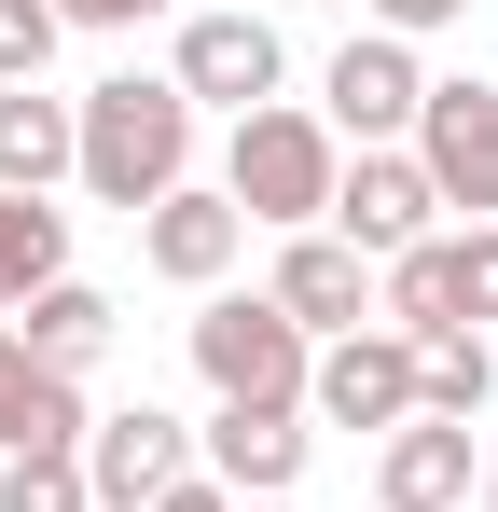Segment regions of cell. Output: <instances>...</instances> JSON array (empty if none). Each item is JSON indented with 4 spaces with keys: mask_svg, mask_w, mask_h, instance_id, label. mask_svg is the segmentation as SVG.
Wrapping results in <instances>:
<instances>
[{
    "mask_svg": "<svg viewBox=\"0 0 498 512\" xmlns=\"http://www.w3.org/2000/svg\"><path fill=\"white\" fill-rule=\"evenodd\" d=\"M208 485L291 499V485H305V402H222V416H208Z\"/></svg>",
    "mask_w": 498,
    "mask_h": 512,
    "instance_id": "obj_10",
    "label": "cell"
},
{
    "mask_svg": "<svg viewBox=\"0 0 498 512\" xmlns=\"http://www.w3.org/2000/svg\"><path fill=\"white\" fill-rule=\"evenodd\" d=\"M28 388H42V360L14 346V319H0V457H14V416H28Z\"/></svg>",
    "mask_w": 498,
    "mask_h": 512,
    "instance_id": "obj_21",
    "label": "cell"
},
{
    "mask_svg": "<svg viewBox=\"0 0 498 512\" xmlns=\"http://www.w3.org/2000/svg\"><path fill=\"white\" fill-rule=\"evenodd\" d=\"M70 277V208H42V194H0V319L28 305V291H56Z\"/></svg>",
    "mask_w": 498,
    "mask_h": 512,
    "instance_id": "obj_16",
    "label": "cell"
},
{
    "mask_svg": "<svg viewBox=\"0 0 498 512\" xmlns=\"http://www.w3.org/2000/svg\"><path fill=\"white\" fill-rule=\"evenodd\" d=\"M56 0H0V84H42V56H56Z\"/></svg>",
    "mask_w": 498,
    "mask_h": 512,
    "instance_id": "obj_19",
    "label": "cell"
},
{
    "mask_svg": "<svg viewBox=\"0 0 498 512\" xmlns=\"http://www.w3.org/2000/svg\"><path fill=\"white\" fill-rule=\"evenodd\" d=\"M166 485H194V443H180V416L125 402V416H97V429H83V499H97V512H153Z\"/></svg>",
    "mask_w": 498,
    "mask_h": 512,
    "instance_id": "obj_6",
    "label": "cell"
},
{
    "mask_svg": "<svg viewBox=\"0 0 498 512\" xmlns=\"http://www.w3.org/2000/svg\"><path fill=\"white\" fill-rule=\"evenodd\" d=\"M332 139H360V153H402L415 139V111H429V70H415V42H388V28H360V42H346V56H332Z\"/></svg>",
    "mask_w": 498,
    "mask_h": 512,
    "instance_id": "obj_4",
    "label": "cell"
},
{
    "mask_svg": "<svg viewBox=\"0 0 498 512\" xmlns=\"http://www.w3.org/2000/svg\"><path fill=\"white\" fill-rule=\"evenodd\" d=\"M305 402H319L332 429H402L415 416V346L402 333H332L319 374H305Z\"/></svg>",
    "mask_w": 498,
    "mask_h": 512,
    "instance_id": "obj_9",
    "label": "cell"
},
{
    "mask_svg": "<svg viewBox=\"0 0 498 512\" xmlns=\"http://www.w3.org/2000/svg\"><path fill=\"white\" fill-rule=\"evenodd\" d=\"M415 167H429L443 208L498 222V84H429V111H415Z\"/></svg>",
    "mask_w": 498,
    "mask_h": 512,
    "instance_id": "obj_5",
    "label": "cell"
},
{
    "mask_svg": "<svg viewBox=\"0 0 498 512\" xmlns=\"http://www.w3.org/2000/svg\"><path fill=\"white\" fill-rule=\"evenodd\" d=\"M485 512H498V457H485Z\"/></svg>",
    "mask_w": 498,
    "mask_h": 512,
    "instance_id": "obj_25",
    "label": "cell"
},
{
    "mask_svg": "<svg viewBox=\"0 0 498 512\" xmlns=\"http://www.w3.org/2000/svg\"><path fill=\"white\" fill-rule=\"evenodd\" d=\"M236 194H208V180H180L166 208H139V250H153V277H180V291H208L222 263H236Z\"/></svg>",
    "mask_w": 498,
    "mask_h": 512,
    "instance_id": "obj_13",
    "label": "cell"
},
{
    "mask_svg": "<svg viewBox=\"0 0 498 512\" xmlns=\"http://www.w3.org/2000/svg\"><path fill=\"white\" fill-rule=\"evenodd\" d=\"M153 512H249V499H236V485H166Z\"/></svg>",
    "mask_w": 498,
    "mask_h": 512,
    "instance_id": "obj_24",
    "label": "cell"
},
{
    "mask_svg": "<svg viewBox=\"0 0 498 512\" xmlns=\"http://www.w3.org/2000/svg\"><path fill=\"white\" fill-rule=\"evenodd\" d=\"M498 402V360H485V333H471V319H457V333H415V416H485Z\"/></svg>",
    "mask_w": 498,
    "mask_h": 512,
    "instance_id": "obj_17",
    "label": "cell"
},
{
    "mask_svg": "<svg viewBox=\"0 0 498 512\" xmlns=\"http://www.w3.org/2000/svg\"><path fill=\"white\" fill-rule=\"evenodd\" d=\"M70 167H83V125H70V97H42V84H0V194H56Z\"/></svg>",
    "mask_w": 498,
    "mask_h": 512,
    "instance_id": "obj_14",
    "label": "cell"
},
{
    "mask_svg": "<svg viewBox=\"0 0 498 512\" xmlns=\"http://www.w3.org/2000/svg\"><path fill=\"white\" fill-rule=\"evenodd\" d=\"M429 208H443V194H429V167H415V153H360V167L332 180V236H346L360 263L429 250Z\"/></svg>",
    "mask_w": 498,
    "mask_h": 512,
    "instance_id": "obj_8",
    "label": "cell"
},
{
    "mask_svg": "<svg viewBox=\"0 0 498 512\" xmlns=\"http://www.w3.org/2000/svg\"><path fill=\"white\" fill-rule=\"evenodd\" d=\"M14 346H28L42 374H83V360H111V291H83V277L28 291V305H14Z\"/></svg>",
    "mask_w": 498,
    "mask_h": 512,
    "instance_id": "obj_15",
    "label": "cell"
},
{
    "mask_svg": "<svg viewBox=\"0 0 498 512\" xmlns=\"http://www.w3.org/2000/svg\"><path fill=\"white\" fill-rule=\"evenodd\" d=\"M332 180H346V153H332V125H319V111H291V97H263V111L236 125V153H222L236 222H277V236L332 222Z\"/></svg>",
    "mask_w": 498,
    "mask_h": 512,
    "instance_id": "obj_2",
    "label": "cell"
},
{
    "mask_svg": "<svg viewBox=\"0 0 498 512\" xmlns=\"http://www.w3.org/2000/svg\"><path fill=\"white\" fill-rule=\"evenodd\" d=\"M443 250H457V319L485 333V319H498V222H471V236H443Z\"/></svg>",
    "mask_w": 498,
    "mask_h": 512,
    "instance_id": "obj_20",
    "label": "cell"
},
{
    "mask_svg": "<svg viewBox=\"0 0 498 512\" xmlns=\"http://www.w3.org/2000/svg\"><path fill=\"white\" fill-rule=\"evenodd\" d=\"M194 374H208L222 402H305L319 333H305L277 291H249V305H208V319H194Z\"/></svg>",
    "mask_w": 498,
    "mask_h": 512,
    "instance_id": "obj_3",
    "label": "cell"
},
{
    "mask_svg": "<svg viewBox=\"0 0 498 512\" xmlns=\"http://www.w3.org/2000/svg\"><path fill=\"white\" fill-rule=\"evenodd\" d=\"M0 512H97L83 499V457H14L0 471Z\"/></svg>",
    "mask_w": 498,
    "mask_h": 512,
    "instance_id": "obj_18",
    "label": "cell"
},
{
    "mask_svg": "<svg viewBox=\"0 0 498 512\" xmlns=\"http://www.w3.org/2000/svg\"><path fill=\"white\" fill-rule=\"evenodd\" d=\"M263 512H291V499H263Z\"/></svg>",
    "mask_w": 498,
    "mask_h": 512,
    "instance_id": "obj_26",
    "label": "cell"
},
{
    "mask_svg": "<svg viewBox=\"0 0 498 512\" xmlns=\"http://www.w3.org/2000/svg\"><path fill=\"white\" fill-rule=\"evenodd\" d=\"M70 125H83V167L70 180L97 194V208H125V222L166 208L180 167H194V97H180V84H139V70H111L97 97H70Z\"/></svg>",
    "mask_w": 498,
    "mask_h": 512,
    "instance_id": "obj_1",
    "label": "cell"
},
{
    "mask_svg": "<svg viewBox=\"0 0 498 512\" xmlns=\"http://www.w3.org/2000/svg\"><path fill=\"white\" fill-rule=\"evenodd\" d=\"M277 70H291V56H277V28H263V14H194L166 84L194 97V111H236V125H249V111L277 97Z\"/></svg>",
    "mask_w": 498,
    "mask_h": 512,
    "instance_id": "obj_7",
    "label": "cell"
},
{
    "mask_svg": "<svg viewBox=\"0 0 498 512\" xmlns=\"http://www.w3.org/2000/svg\"><path fill=\"white\" fill-rule=\"evenodd\" d=\"M374 499L388 512H471V429L457 416H402L374 443Z\"/></svg>",
    "mask_w": 498,
    "mask_h": 512,
    "instance_id": "obj_11",
    "label": "cell"
},
{
    "mask_svg": "<svg viewBox=\"0 0 498 512\" xmlns=\"http://www.w3.org/2000/svg\"><path fill=\"white\" fill-rule=\"evenodd\" d=\"M70 28H139V14H166V0H56Z\"/></svg>",
    "mask_w": 498,
    "mask_h": 512,
    "instance_id": "obj_23",
    "label": "cell"
},
{
    "mask_svg": "<svg viewBox=\"0 0 498 512\" xmlns=\"http://www.w3.org/2000/svg\"><path fill=\"white\" fill-rule=\"evenodd\" d=\"M457 14H471V0H374V28H388V42H415V28H457Z\"/></svg>",
    "mask_w": 498,
    "mask_h": 512,
    "instance_id": "obj_22",
    "label": "cell"
},
{
    "mask_svg": "<svg viewBox=\"0 0 498 512\" xmlns=\"http://www.w3.org/2000/svg\"><path fill=\"white\" fill-rule=\"evenodd\" d=\"M277 305H291L305 333H360V319H374V263L346 250L332 222H305V236L277 250Z\"/></svg>",
    "mask_w": 498,
    "mask_h": 512,
    "instance_id": "obj_12",
    "label": "cell"
}]
</instances>
